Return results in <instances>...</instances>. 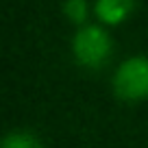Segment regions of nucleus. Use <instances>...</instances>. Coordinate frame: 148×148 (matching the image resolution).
I'll use <instances>...</instances> for the list:
<instances>
[{
	"label": "nucleus",
	"mask_w": 148,
	"mask_h": 148,
	"mask_svg": "<svg viewBox=\"0 0 148 148\" xmlns=\"http://www.w3.org/2000/svg\"><path fill=\"white\" fill-rule=\"evenodd\" d=\"M72 52L81 65L85 68H100L111 55V39L105 33V28L87 24L76 31L72 39Z\"/></svg>",
	"instance_id": "f257e3e1"
},
{
	"label": "nucleus",
	"mask_w": 148,
	"mask_h": 148,
	"mask_svg": "<svg viewBox=\"0 0 148 148\" xmlns=\"http://www.w3.org/2000/svg\"><path fill=\"white\" fill-rule=\"evenodd\" d=\"M2 148H44L42 142L35 137L33 133L26 131H13V133H7L2 139Z\"/></svg>",
	"instance_id": "20e7f679"
},
{
	"label": "nucleus",
	"mask_w": 148,
	"mask_h": 148,
	"mask_svg": "<svg viewBox=\"0 0 148 148\" xmlns=\"http://www.w3.org/2000/svg\"><path fill=\"white\" fill-rule=\"evenodd\" d=\"M113 92L120 100L148 96V57H131L113 74Z\"/></svg>",
	"instance_id": "f03ea898"
},
{
	"label": "nucleus",
	"mask_w": 148,
	"mask_h": 148,
	"mask_svg": "<svg viewBox=\"0 0 148 148\" xmlns=\"http://www.w3.org/2000/svg\"><path fill=\"white\" fill-rule=\"evenodd\" d=\"M133 7L135 0H96V15L100 22L116 26L129 18Z\"/></svg>",
	"instance_id": "7ed1b4c3"
},
{
	"label": "nucleus",
	"mask_w": 148,
	"mask_h": 148,
	"mask_svg": "<svg viewBox=\"0 0 148 148\" xmlns=\"http://www.w3.org/2000/svg\"><path fill=\"white\" fill-rule=\"evenodd\" d=\"M63 13L70 22L83 24L87 20V0H65L63 2Z\"/></svg>",
	"instance_id": "39448f33"
}]
</instances>
